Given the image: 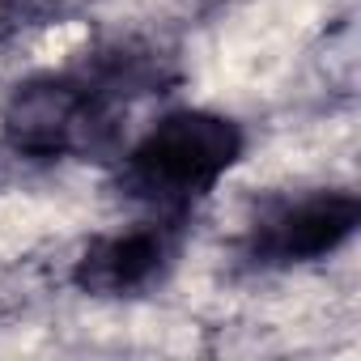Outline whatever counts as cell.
Here are the masks:
<instances>
[{
	"label": "cell",
	"instance_id": "1",
	"mask_svg": "<svg viewBox=\"0 0 361 361\" xmlns=\"http://www.w3.org/2000/svg\"><path fill=\"white\" fill-rule=\"evenodd\" d=\"M178 85V64L136 35L102 39L68 64L35 68L0 98V145L26 166L111 161L128 140V115Z\"/></svg>",
	"mask_w": 361,
	"mask_h": 361
},
{
	"label": "cell",
	"instance_id": "2",
	"mask_svg": "<svg viewBox=\"0 0 361 361\" xmlns=\"http://www.w3.org/2000/svg\"><path fill=\"white\" fill-rule=\"evenodd\" d=\"M247 123L217 106H170L119 145L106 183L132 213L196 217L247 161Z\"/></svg>",
	"mask_w": 361,
	"mask_h": 361
},
{
	"label": "cell",
	"instance_id": "3",
	"mask_svg": "<svg viewBox=\"0 0 361 361\" xmlns=\"http://www.w3.org/2000/svg\"><path fill=\"white\" fill-rule=\"evenodd\" d=\"M361 230V196L348 183L276 192L255 204L238 234V264L251 272H298L336 259Z\"/></svg>",
	"mask_w": 361,
	"mask_h": 361
},
{
	"label": "cell",
	"instance_id": "4",
	"mask_svg": "<svg viewBox=\"0 0 361 361\" xmlns=\"http://www.w3.org/2000/svg\"><path fill=\"white\" fill-rule=\"evenodd\" d=\"M192 221L196 217L136 213L123 226L90 234L68 264L73 289L94 302H136L157 293L192 247Z\"/></svg>",
	"mask_w": 361,
	"mask_h": 361
},
{
	"label": "cell",
	"instance_id": "5",
	"mask_svg": "<svg viewBox=\"0 0 361 361\" xmlns=\"http://www.w3.org/2000/svg\"><path fill=\"white\" fill-rule=\"evenodd\" d=\"M43 18H47V9L39 0H0V47L26 35L30 26H43Z\"/></svg>",
	"mask_w": 361,
	"mask_h": 361
}]
</instances>
